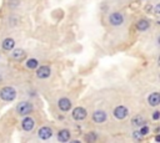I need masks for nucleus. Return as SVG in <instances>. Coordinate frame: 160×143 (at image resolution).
<instances>
[{"mask_svg": "<svg viewBox=\"0 0 160 143\" xmlns=\"http://www.w3.org/2000/svg\"><path fill=\"white\" fill-rule=\"evenodd\" d=\"M0 97L4 101H12L16 97V91L10 86H5L0 91Z\"/></svg>", "mask_w": 160, "mask_h": 143, "instance_id": "1", "label": "nucleus"}, {"mask_svg": "<svg viewBox=\"0 0 160 143\" xmlns=\"http://www.w3.org/2000/svg\"><path fill=\"white\" fill-rule=\"evenodd\" d=\"M86 117V109L82 107H76L72 109V118L76 121H82Z\"/></svg>", "mask_w": 160, "mask_h": 143, "instance_id": "3", "label": "nucleus"}, {"mask_svg": "<svg viewBox=\"0 0 160 143\" xmlns=\"http://www.w3.org/2000/svg\"><path fill=\"white\" fill-rule=\"evenodd\" d=\"M132 124L134 126H144L145 124V118L142 116H136L132 118Z\"/></svg>", "mask_w": 160, "mask_h": 143, "instance_id": "16", "label": "nucleus"}, {"mask_svg": "<svg viewBox=\"0 0 160 143\" xmlns=\"http://www.w3.org/2000/svg\"><path fill=\"white\" fill-rule=\"evenodd\" d=\"M58 139L60 142H68L70 139V132L68 129H61L59 131V134H58Z\"/></svg>", "mask_w": 160, "mask_h": 143, "instance_id": "12", "label": "nucleus"}, {"mask_svg": "<svg viewBox=\"0 0 160 143\" xmlns=\"http://www.w3.org/2000/svg\"><path fill=\"white\" fill-rule=\"evenodd\" d=\"M109 20H110V24H111V25H114V26H119V25L122 24V21H124V16H122L120 12H112V14L110 15Z\"/></svg>", "mask_w": 160, "mask_h": 143, "instance_id": "4", "label": "nucleus"}, {"mask_svg": "<svg viewBox=\"0 0 160 143\" xmlns=\"http://www.w3.org/2000/svg\"><path fill=\"white\" fill-rule=\"evenodd\" d=\"M136 27H138V30H140V31H145V30L149 27V21H148V20H140V21L138 22Z\"/></svg>", "mask_w": 160, "mask_h": 143, "instance_id": "15", "label": "nucleus"}, {"mask_svg": "<svg viewBox=\"0 0 160 143\" xmlns=\"http://www.w3.org/2000/svg\"><path fill=\"white\" fill-rule=\"evenodd\" d=\"M38 65H39V62H38L36 58H30V60H28V62H26V67L30 68V70H31V68H36Z\"/></svg>", "mask_w": 160, "mask_h": 143, "instance_id": "17", "label": "nucleus"}, {"mask_svg": "<svg viewBox=\"0 0 160 143\" xmlns=\"http://www.w3.org/2000/svg\"><path fill=\"white\" fill-rule=\"evenodd\" d=\"M21 124H22V128H24L25 131L30 132V131H32V128H34V126H35V122H34V119H32L31 117H26V118L22 119Z\"/></svg>", "mask_w": 160, "mask_h": 143, "instance_id": "8", "label": "nucleus"}, {"mask_svg": "<svg viewBox=\"0 0 160 143\" xmlns=\"http://www.w3.org/2000/svg\"><path fill=\"white\" fill-rule=\"evenodd\" d=\"M50 73H51V71H50V67H48V66H40L36 71V76L39 78H46L50 76Z\"/></svg>", "mask_w": 160, "mask_h": 143, "instance_id": "6", "label": "nucleus"}, {"mask_svg": "<svg viewBox=\"0 0 160 143\" xmlns=\"http://www.w3.org/2000/svg\"><path fill=\"white\" fill-rule=\"evenodd\" d=\"M1 80H2V78H1V76H0V82H1Z\"/></svg>", "mask_w": 160, "mask_h": 143, "instance_id": "22", "label": "nucleus"}, {"mask_svg": "<svg viewBox=\"0 0 160 143\" xmlns=\"http://www.w3.org/2000/svg\"><path fill=\"white\" fill-rule=\"evenodd\" d=\"M11 56H12V58H15V60L20 61V60H22V58L25 57V51H24V50H21V48H15V50L12 51Z\"/></svg>", "mask_w": 160, "mask_h": 143, "instance_id": "14", "label": "nucleus"}, {"mask_svg": "<svg viewBox=\"0 0 160 143\" xmlns=\"http://www.w3.org/2000/svg\"><path fill=\"white\" fill-rule=\"evenodd\" d=\"M134 137H135V138H140V137H141V133L136 131V132H134Z\"/></svg>", "mask_w": 160, "mask_h": 143, "instance_id": "21", "label": "nucleus"}, {"mask_svg": "<svg viewBox=\"0 0 160 143\" xmlns=\"http://www.w3.org/2000/svg\"><path fill=\"white\" fill-rule=\"evenodd\" d=\"M38 134H39V137H40L41 139H49V138L52 136V131H51V128H49V127H41V128L39 129Z\"/></svg>", "mask_w": 160, "mask_h": 143, "instance_id": "7", "label": "nucleus"}, {"mask_svg": "<svg viewBox=\"0 0 160 143\" xmlns=\"http://www.w3.org/2000/svg\"><path fill=\"white\" fill-rule=\"evenodd\" d=\"M16 111L20 116H26L29 114L31 111H32V104L29 103V102H20L18 106H16Z\"/></svg>", "mask_w": 160, "mask_h": 143, "instance_id": "2", "label": "nucleus"}, {"mask_svg": "<svg viewBox=\"0 0 160 143\" xmlns=\"http://www.w3.org/2000/svg\"><path fill=\"white\" fill-rule=\"evenodd\" d=\"M140 133H141V136H145V134H148V133H149V127L144 124V126L141 127V129H140Z\"/></svg>", "mask_w": 160, "mask_h": 143, "instance_id": "18", "label": "nucleus"}, {"mask_svg": "<svg viewBox=\"0 0 160 143\" xmlns=\"http://www.w3.org/2000/svg\"><path fill=\"white\" fill-rule=\"evenodd\" d=\"M92 119L96 122V123H102L106 121V113L104 111H96L94 112L92 114Z\"/></svg>", "mask_w": 160, "mask_h": 143, "instance_id": "9", "label": "nucleus"}, {"mask_svg": "<svg viewBox=\"0 0 160 143\" xmlns=\"http://www.w3.org/2000/svg\"><path fill=\"white\" fill-rule=\"evenodd\" d=\"M58 103H59V108L61 111H69L71 108V101L69 98H60Z\"/></svg>", "mask_w": 160, "mask_h": 143, "instance_id": "10", "label": "nucleus"}, {"mask_svg": "<svg viewBox=\"0 0 160 143\" xmlns=\"http://www.w3.org/2000/svg\"><path fill=\"white\" fill-rule=\"evenodd\" d=\"M95 139H96V136L94 133H90L86 136V141H95Z\"/></svg>", "mask_w": 160, "mask_h": 143, "instance_id": "19", "label": "nucleus"}, {"mask_svg": "<svg viewBox=\"0 0 160 143\" xmlns=\"http://www.w3.org/2000/svg\"><path fill=\"white\" fill-rule=\"evenodd\" d=\"M128 113H129V111H128V108L124 107V106H118V107L114 109V116H115V118H118V119H124V118L128 116Z\"/></svg>", "mask_w": 160, "mask_h": 143, "instance_id": "5", "label": "nucleus"}, {"mask_svg": "<svg viewBox=\"0 0 160 143\" xmlns=\"http://www.w3.org/2000/svg\"><path fill=\"white\" fill-rule=\"evenodd\" d=\"M14 46H15V41H14V39L8 37V39H5V40L2 41V48H4V50L10 51V50L14 48Z\"/></svg>", "mask_w": 160, "mask_h": 143, "instance_id": "13", "label": "nucleus"}, {"mask_svg": "<svg viewBox=\"0 0 160 143\" xmlns=\"http://www.w3.org/2000/svg\"><path fill=\"white\" fill-rule=\"evenodd\" d=\"M159 117H160V112H159V111H155L154 114H152V118L156 121V119H159Z\"/></svg>", "mask_w": 160, "mask_h": 143, "instance_id": "20", "label": "nucleus"}, {"mask_svg": "<svg viewBox=\"0 0 160 143\" xmlns=\"http://www.w3.org/2000/svg\"><path fill=\"white\" fill-rule=\"evenodd\" d=\"M148 101H149V103H150L151 106H158V104L160 103V95H159L158 92H154V93H151V95L149 96Z\"/></svg>", "mask_w": 160, "mask_h": 143, "instance_id": "11", "label": "nucleus"}]
</instances>
